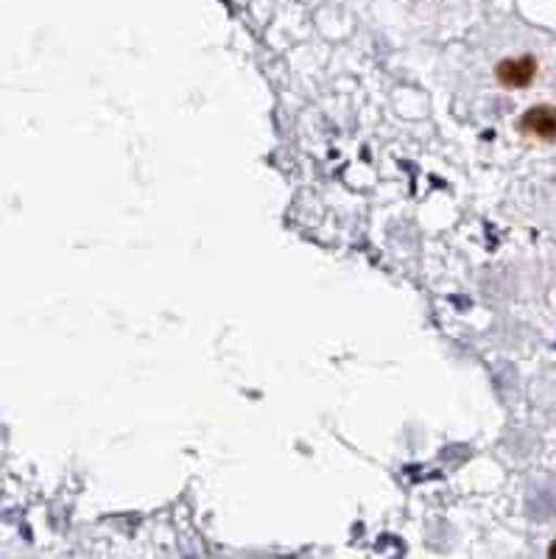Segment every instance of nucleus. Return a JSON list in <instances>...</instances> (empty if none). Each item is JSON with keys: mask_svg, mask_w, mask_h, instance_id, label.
I'll use <instances>...</instances> for the list:
<instances>
[{"mask_svg": "<svg viewBox=\"0 0 556 559\" xmlns=\"http://www.w3.org/2000/svg\"><path fill=\"white\" fill-rule=\"evenodd\" d=\"M523 132L534 135L543 140H556V110L554 106H534L526 112L523 118Z\"/></svg>", "mask_w": 556, "mask_h": 559, "instance_id": "obj_1", "label": "nucleus"}, {"mask_svg": "<svg viewBox=\"0 0 556 559\" xmlns=\"http://www.w3.org/2000/svg\"><path fill=\"white\" fill-rule=\"evenodd\" d=\"M534 60H509L497 67V79L504 81L506 87H526L534 79Z\"/></svg>", "mask_w": 556, "mask_h": 559, "instance_id": "obj_2", "label": "nucleus"}, {"mask_svg": "<svg viewBox=\"0 0 556 559\" xmlns=\"http://www.w3.org/2000/svg\"><path fill=\"white\" fill-rule=\"evenodd\" d=\"M551 554H554V557H556V546H554V548H551Z\"/></svg>", "mask_w": 556, "mask_h": 559, "instance_id": "obj_3", "label": "nucleus"}]
</instances>
